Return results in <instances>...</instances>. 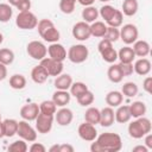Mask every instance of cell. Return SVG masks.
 Returning a JSON list of instances; mask_svg holds the SVG:
<instances>
[{
    "label": "cell",
    "instance_id": "cell-48",
    "mask_svg": "<svg viewBox=\"0 0 152 152\" xmlns=\"http://www.w3.org/2000/svg\"><path fill=\"white\" fill-rule=\"evenodd\" d=\"M31 152H45L46 151V147L43 145V144H40V142H33L31 146H30V148H28Z\"/></svg>",
    "mask_w": 152,
    "mask_h": 152
},
{
    "label": "cell",
    "instance_id": "cell-12",
    "mask_svg": "<svg viewBox=\"0 0 152 152\" xmlns=\"http://www.w3.org/2000/svg\"><path fill=\"white\" fill-rule=\"evenodd\" d=\"M77 133H78V137L84 141H94L97 137V131L95 125H91L86 121L78 126Z\"/></svg>",
    "mask_w": 152,
    "mask_h": 152
},
{
    "label": "cell",
    "instance_id": "cell-14",
    "mask_svg": "<svg viewBox=\"0 0 152 152\" xmlns=\"http://www.w3.org/2000/svg\"><path fill=\"white\" fill-rule=\"evenodd\" d=\"M48 55H49L50 58H52L55 61L63 62L66 58V50L58 42L57 43H51L50 46L48 48Z\"/></svg>",
    "mask_w": 152,
    "mask_h": 152
},
{
    "label": "cell",
    "instance_id": "cell-44",
    "mask_svg": "<svg viewBox=\"0 0 152 152\" xmlns=\"http://www.w3.org/2000/svg\"><path fill=\"white\" fill-rule=\"evenodd\" d=\"M7 150L11 152H26L28 147L26 145V141L24 139H20V140H15L14 142H12Z\"/></svg>",
    "mask_w": 152,
    "mask_h": 152
},
{
    "label": "cell",
    "instance_id": "cell-6",
    "mask_svg": "<svg viewBox=\"0 0 152 152\" xmlns=\"http://www.w3.org/2000/svg\"><path fill=\"white\" fill-rule=\"evenodd\" d=\"M97 50H99L102 59L107 63L112 64V63H115V61L118 59V52L113 48V43L104 38H102V40L99 43Z\"/></svg>",
    "mask_w": 152,
    "mask_h": 152
},
{
    "label": "cell",
    "instance_id": "cell-59",
    "mask_svg": "<svg viewBox=\"0 0 152 152\" xmlns=\"http://www.w3.org/2000/svg\"><path fill=\"white\" fill-rule=\"evenodd\" d=\"M0 122H1V113H0Z\"/></svg>",
    "mask_w": 152,
    "mask_h": 152
},
{
    "label": "cell",
    "instance_id": "cell-55",
    "mask_svg": "<svg viewBox=\"0 0 152 152\" xmlns=\"http://www.w3.org/2000/svg\"><path fill=\"white\" fill-rule=\"evenodd\" d=\"M20 1H21V0H8V4H10L11 6H14V7H15Z\"/></svg>",
    "mask_w": 152,
    "mask_h": 152
},
{
    "label": "cell",
    "instance_id": "cell-35",
    "mask_svg": "<svg viewBox=\"0 0 152 152\" xmlns=\"http://www.w3.org/2000/svg\"><path fill=\"white\" fill-rule=\"evenodd\" d=\"M138 86L134 82H126L121 87V94L127 97H134L138 94Z\"/></svg>",
    "mask_w": 152,
    "mask_h": 152
},
{
    "label": "cell",
    "instance_id": "cell-31",
    "mask_svg": "<svg viewBox=\"0 0 152 152\" xmlns=\"http://www.w3.org/2000/svg\"><path fill=\"white\" fill-rule=\"evenodd\" d=\"M106 31H107V25L103 21L95 20L94 23L90 24V33L96 38H103Z\"/></svg>",
    "mask_w": 152,
    "mask_h": 152
},
{
    "label": "cell",
    "instance_id": "cell-11",
    "mask_svg": "<svg viewBox=\"0 0 152 152\" xmlns=\"http://www.w3.org/2000/svg\"><path fill=\"white\" fill-rule=\"evenodd\" d=\"M72 37L80 42L88 40L91 36L90 33V25L86 21H78L72 26Z\"/></svg>",
    "mask_w": 152,
    "mask_h": 152
},
{
    "label": "cell",
    "instance_id": "cell-8",
    "mask_svg": "<svg viewBox=\"0 0 152 152\" xmlns=\"http://www.w3.org/2000/svg\"><path fill=\"white\" fill-rule=\"evenodd\" d=\"M17 134L24 139L25 141L28 142H33L37 139V131L28 124V121L26 120H21L18 121V129H17Z\"/></svg>",
    "mask_w": 152,
    "mask_h": 152
},
{
    "label": "cell",
    "instance_id": "cell-51",
    "mask_svg": "<svg viewBox=\"0 0 152 152\" xmlns=\"http://www.w3.org/2000/svg\"><path fill=\"white\" fill-rule=\"evenodd\" d=\"M144 137H145V146H146L148 150H152V134H151V132L147 133V134L144 135Z\"/></svg>",
    "mask_w": 152,
    "mask_h": 152
},
{
    "label": "cell",
    "instance_id": "cell-52",
    "mask_svg": "<svg viewBox=\"0 0 152 152\" xmlns=\"http://www.w3.org/2000/svg\"><path fill=\"white\" fill-rule=\"evenodd\" d=\"M132 151H133V152H147L148 148H147L145 145H138V146L133 147Z\"/></svg>",
    "mask_w": 152,
    "mask_h": 152
},
{
    "label": "cell",
    "instance_id": "cell-13",
    "mask_svg": "<svg viewBox=\"0 0 152 152\" xmlns=\"http://www.w3.org/2000/svg\"><path fill=\"white\" fill-rule=\"evenodd\" d=\"M40 64L45 68V70L48 71L49 76H58L59 74L63 72V62H58V61H55L50 57H45L40 61Z\"/></svg>",
    "mask_w": 152,
    "mask_h": 152
},
{
    "label": "cell",
    "instance_id": "cell-26",
    "mask_svg": "<svg viewBox=\"0 0 152 152\" xmlns=\"http://www.w3.org/2000/svg\"><path fill=\"white\" fill-rule=\"evenodd\" d=\"M129 113H131V116L132 118H140V116H144L146 114V104L142 102V101H134L133 103H131L129 106Z\"/></svg>",
    "mask_w": 152,
    "mask_h": 152
},
{
    "label": "cell",
    "instance_id": "cell-43",
    "mask_svg": "<svg viewBox=\"0 0 152 152\" xmlns=\"http://www.w3.org/2000/svg\"><path fill=\"white\" fill-rule=\"evenodd\" d=\"M115 10H116V8L113 7V6H110V5H103V6L99 10V15H101V18L104 19V21L107 23V21L113 17Z\"/></svg>",
    "mask_w": 152,
    "mask_h": 152
},
{
    "label": "cell",
    "instance_id": "cell-54",
    "mask_svg": "<svg viewBox=\"0 0 152 152\" xmlns=\"http://www.w3.org/2000/svg\"><path fill=\"white\" fill-rule=\"evenodd\" d=\"M58 146H59V145H57V144H56V145H52V146L49 148V152H58Z\"/></svg>",
    "mask_w": 152,
    "mask_h": 152
},
{
    "label": "cell",
    "instance_id": "cell-53",
    "mask_svg": "<svg viewBox=\"0 0 152 152\" xmlns=\"http://www.w3.org/2000/svg\"><path fill=\"white\" fill-rule=\"evenodd\" d=\"M82 6H91L94 2H95V0H77Z\"/></svg>",
    "mask_w": 152,
    "mask_h": 152
},
{
    "label": "cell",
    "instance_id": "cell-3",
    "mask_svg": "<svg viewBox=\"0 0 152 152\" xmlns=\"http://www.w3.org/2000/svg\"><path fill=\"white\" fill-rule=\"evenodd\" d=\"M151 129H152L151 120L145 116L137 118L134 121H132L128 125V134L133 139H141L144 135L150 133Z\"/></svg>",
    "mask_w": 152,
    "mask_h": 152
},
{
    "label": "cell",
    "instance_id": "cell-19",
    "mask_svg": "<svg viewBox=\"0 0 152 152\" xmlns=\"http://www.w3.org/2000/svg\"><path fill=\"white\" fill-rule=\"evenodd\" d=\"M133 69L138 75L146 76L151 71V62H150V59H147L145 57H141L138 61H135V63L133 65Z\"/></svg>",
    "mask_w": 152,
    "mask_h": 152
},
{
    "label": "cell",
    "instance_id": "cell-21",
    "mask_svg": "<svg viewBox=\"0 0 152 152\" xmlns=\"http://www.w3.org/2000/svg\"><path fill=\"white\" fill-rule=\"evenodd\" d=\"M71 95L68 90H56L52 94V101L57 107H65L70 102Z\"/></svg>",
    "mask_w": 152,
    "mask_h": 152
},
{
    "label": "cell",
    "instance_id": "cell-45",
    "mask_svg": "<svg viewBox=\"0 0 152 152\" xmlns=\"http://www.w3.org/2000/svg\"><path fill=\"white\" fill-rule=\"evenodd\" d=\"M118 64H119V66H120V70H121L124 77L131 76V75L133 74V71H134V69H133V63H122V62H120V63H118Z\"/></svg>",
    "mask_w": 152,
    "mask_h": 152
},
{
    "label": "cell",
    "instance_id": "cell-38",
    "mask_svg": "<svg viewBox=\"0 0 152 152\" xmlns=\"http://www.w3.org/2000/svg\"><path fill=\"white\" fill-rule=\"evenodd\" d=\"M69 89H70V95L71 96L78 97L81 94H83L84 91L88 90V87L83 82H72V84L70 86Z\"/></svg>",
    "mask_w": 152,
    "mask_h": 152
},
{
    "label": "cell",
    "instance_id": "cell-34",
    "mask_svg": "<svg viewBox=\"0 0 152 152\" xmlns=\"http://www.w3.org/2000/svg\"><path fill=\"white\" fill-rule=\"evenodd\" d=\"M13 15V10L10 4L0 2V23H7Z\"/></svg>",
    "mask_w": 152,
    "mask_h": 152
},
{
    "label": "cell",
    "instance_id": "cell-17",
    "mask_svg": "<svg viewBox=\"0 0 152 152\" xmlns=\"http://www.w3.org/2000/svg\"><path fill=\"white\" fill-rule=\"evenodd\" d=\"M115 116H114V109L113 107H104L100 110V125L102 127H109L114 124Z\"/></svg>",
    "mask_w": 152,
    "mask_h": 152
},
{
    "label": "cell",
    "instance_id": "cell-9",
    "mask_svg": "<svg viewBox=\"0 0 152 152\" xmlns=\"http://www.w3.org/2000/svg\"><path fill=\"white\" fill-rule=\"evenodd\" d=\"M139 31L134 24H126L120 28V39L126 44L131 45L135 40H138Z\"/></svg>",
    "mask_w": 152,
    "mask_h": 152
},
{
    "label": "cell",
    "instance_id": "cell-27",
    "mask_svg": "<svg viewBox=\"0 0 152 152\" xmlns=\"http://www.w3.org/2000/svg\"><path fill=\"white\" fill-rule=\"evenodd\" d=\"M2 127H4V134H5V137L12 138L13 135L17 134L18 121L15 119H5L2 121Z\"/></svg>",
    "mask_w": 152,
    "mask_h": 152
},
{
    "label": "cell",
    "instance_id": "cell-50",
    "mask_svg": "<svg viewBox=\"0 0 152 152\" xmlns=\"http://www.w3.org/2000/svg\"><path fill=\"white\" fill-rule=\"evenodd\" d=\"M7 77V65L0 63V81H4Z\"/></svg>",
    "mask_w": 152,
    "mask_h": 152
},
{
    "label": "cell",
    "instance_id": "cell-18",
    "mask_svg": "<svg viewBox=\"0 0 152 152\" xmlns=\"http://www.w3.org/2000/svg\"><path fill=\"white\" fill-rule=\"evenodd\" d=\"M31 78L34 83L37 84H42L44 82L48 81L49 78V74L45 70V68L42 64H38L36 66H33V69L31 70Z\"/></svg>",
    "mask_w": 152,
    "mask_h": 152
},
{
    "label": "cell",
    "instance_id": "cell-7",
    "mask_svg": "<svg viewBox=\"0 0 152 152\" xmlns=\"http://www.w3.org/2000/svg\"><path fill=\"white\" fill-rule=\"evenodd\" d=\"M26 52L31 58L36 61H42L48 55V48L44 45V43L39 40H32L27 44Z\"/></svg>",
    "mask_w": 152,
    "mask_h": 152
},
{
    "label": "cell",
    "instance_id": "cell-28",
    "mask_svg": "<svg viewBox=\"0 0 152 152\" xmlns=\"http://www.w3.org/2000/svg\"><path fill=\"white\" fill-rule=\"evenodd\" d=\"M107 76L109 78L110 82L113 83H120L124 78V75L120 70V66L119 64H115V63H112V65L108 68L107 70Z\"/></svg>",
    "mask_w": 152,
    "mask_h": 152
},
{
    "label": "cell",
    "instance_id": "cell-46",
    "mask_svg": "<svg viewBox=\"0 0 152 152\" xmlns=\"http://www.w3.org/2000/svg\"><path fill=\"white\" fill-rule=\"evenodd\" d=\"M15 7L19 10V12L30 11V10H31V0H21Z\"/></svg>",
    "mask_w": 152,
    "mask_h": 152
},
{
    "label": "cell",
    "instance_id": "cell-58",
    "mask_svg": "<svg viewBox=\"0 0 152 152\" xmlns=\"http://www.w3.org/2000/svg\"><path fill=\"white\" fill-rule=\"evenodd\" d=\"M99 1H101V2H108V1H110V0H99Z\"/></svg>",
    "mask_w": 152,
    "mask_h": 152
},
{
    "label": "cell",
    "instance_id": "cell-40",
    "mask_svg": "<svg viewBox=\"0 0 152 152\" xmlns=\"http://www.w3.org/2000/svg\"><path fill=\"white\" fill-rule=\"evenodd\" d=\"M77 0H59V10L64 14H71L75 11Z\"/></svg>",
    "mask_w": 152,
    "mask_h": 152
},
{
    "label": "cell",
    "instance_id": "cell-16",
    "mask_svg": "<svg viewBox=\"0 0 152 152\" xmlns=\"http://www.w3.org/2000/svg\"><path fill=\"white\" fill-rule=\"evenodd\" d=\"M55 120L57 121V124L59 126H68L71 124L72 119H74V114L72 110L66 108V107H62L59 110H56L55 113Z\"/></svg>",
    "mask_w": 152,
    "mask_h": 152
},
{
    "label": "cell",
    "instance_id": "cell-41",
    "mask_svg": "<svg viewBox=\"0 0 152 152\" xmlns=\"http://www.w3.org/2000/svg\"><path fill=\"white\" fill-rule=\"evenodd\" d=\"M122 21H124V14L121 10H115L113 17L107 21V24L108 26H112V27H120L122 25Z\"/></svg>",
    "mask_w": 152,
    "mask_h": 152
},
{
    "label": "cell",
    "instance_id": "cell-22",
    "mask_svg": "<svg viewBox=\"0 0 152 152\" xmlns=\"http://www.w3.org/2000/svg\"><path fill=\"white\" fill-rule=\"evenodd\" d=\"M133 51L138 57H146L151 52V46L146 40H135L133 43Z\"/></svg>",
    "mask_w": 152,
    "mask_h": 152
},
{
    "label": "cell",
    "instance_id": "cell-15",
    "mask_svg": "<svg viewBox=\"0 0 152 152\" xmlns=\"http://www.w3.org/2000/svg\"><path fill=\"white\" fill-rule=\"evenodd\" d=\"M38 114H39V106L34 102L24 104L20 108V116L23 118V120L33 121V120H36Z\"/></svg>",
    "mask_w": 152,
    "mask_h": 152
},
{
    "label": "cell",
    "instance_id": "cell-32",
    "mask_svg": "<svg viewBox=\"0 0 152 152\" xmlns=\"http://www.w3.org/2000/svg\"><path fill=\"white\" fill-rule=\"evenodd\" d=\"M10 87L15 90H21L26 87V78L21 74H14L10 77Z\"/></svg>",
    "mask_w": 152,
    "mask_h": 152
},
{
    "label": "cell",
    "instance_id": "cell-56",
    "mask_svg": "<svg viewBox=\"0 0 152 152\" xmlns=\"http://www.w3.org/2000/svg\"><path fill=\"white\" fill-rule=\"evenodd\" d=\"M4 137H5V134H4V127H2V121H1L0 122V139Z\"/></svg>",
    "mask_w": 152,
    "mask_h": 152
},
{
    "label": "cell",
    "instance_id": "cell-30",
    "mask_svg": "<svg viewBox=\"0 0 152 152\" xmlns=\"http://www.w3.org/2000/svg\"><path fill=\"white\" fill-rule=\"evenodd\" d=\"M121 7H122V10H121L122 14H125L127 17H132L138 12L139 4L137 0H124Z\"/></svg>",
    "mask_w": 152,
    "mask_h": 152
},
{
    "label": "cell",
    "instance_id": "cell-39",
    "mask_svg": "<svg viewBox=\"0 0 152 152\" xmlns=\"http://www.w3.org/2000/svg\"><path fill=\"white\" fill-rule=\"evenodd\" d=\"M76 100H77V102H78L80 106L86 107V106H90V104L94 102L95 96H94V94L88 89L87 91H84L83 94H81L78 97H76Z\"/></svg>",
    "mask_w": 152,
    "mask_h": 152
},
{
    "label": "cell",
    "instance_id": "cell-36",
    "mask_svg": "<svg viewBox=\"0 0 152 152\" xmlns=\"http://www.w3.org/2000/svg\"><path fill=\"white\" fill-rule=\"evenodd\" d=\"M57 110V106L55 104V102L52 100H45L43 102H40L39 104V112L48 114V115H55Z\"/></svg>",
    "mask_w": 152,
    "mask_h": 152
},
{
    "label": "cell",
    "instance_id": "cell-33",
    "mask_svg": "<svg viewBox=\"0 0 152 152\" xmlns=\"http://www.w3.org/2000/svg\"><path fill=\"white\" fill-rule=\"evenodd\" d=\"M84 121L91 125H97L100 122V109L96 107H89L84 113Z\"/></svg>",
    "mask_w": 152,
    "mask_h": 152
},
{
    "label": "cell",
    "instance_id": "cell-1",
    "mask_svg": "<svg viewBox=\"0 0 152 152\" xmlns=\"http://www.w3.org/2000/svg\"><path fill=\"white\" fill-rule=\"evenodd\" d=\"M122 147L121 137L118 133L104 132L96 137L90 145L91 152H118Z\"/></svg>",
    "mask_w": 152,
    "mask_h": 152
},
{
    "label": "cell",
    "instance_id": "cell-29",
    "mask_svg": "<svg viewBox=\"0 0 152 152\" xmlns=\"http://www.w3.org/2000/svg\"><path fill=\"white\" fill-rule=\"evenodd\" d=\"M99 17V10L96 7H94L93 5L91 6H86L84 10L82 11V19L83 21L88 23V24H91L94 23Z\"/></svg>",
    "mask_w": 152,
    "mask_h": 152
},
{
    "label": "cell",
    "instance_id": "cell-10",
    "mask_svg": "<svg viewBox=\"0 0 152 152\" xmlns=\"http://www.w3.org/2000/svg\"><path fill=\"white\" fill-rule=\"evenodd\" d=\"M36 131L42 134H46L51 131L53 125V115H48L44 113H40L36 118Z\"/></svg>",
    "mask_w": 152,
    "mask_h": 152
},
{
    "label": "cell",
    "instance_id": "cell-20",
    "mask_svg": "<svg viewBox=\"0 0 152 152\" xmlns=\"http://www.w3.org/2000/svg\"><path fill=\"white\" fill-rule=\"evenodd\" d=\"M72 84V77L69 74H59L53 81V86L58 90H68Z\"/></svg>",
    "mask_w": 152,
    "mask_h": 152
},
{
    "label": "cell",
    "instance_id": "cell-57",
    "mask_svg": "<svg viewBox=\"0 0 152 152\" xmlns=\"http://www.w3.org/2000/svg\"><path fill=\"white\" fill-rule=\"evenodd\" d=\"M2 42H4V34H2L1 32H0V44H1Z\"/></svg>",
    "mask_w": 152,
    "mask_h": 152
},
{
    "label": "cell",
    "instance_id": "cell-25",
    "mask_svg": "<svg viewBox=\"0 0 152 152\" xmlns=\"http://www.w3.org/2000/svg\"><path fill=\"white\" fill-rule=\"evenodd\" d=\"M106 103L109 106V107H118L124 101V95L121 94V91H118V90H112L109 93H107L106 95Z\"/></svg>",
    "mask_w": 152,
    "mask_h": 152
},
{
    "label": "cell",
    "instance_id": "cell-49",
    "mask_svg": "<svg viewBox=\"0 0 152 152\" xmlns=\"http://www.w3.org/2000/svg\"><path fill=\"white\" fill-rule=\"evenodd\" d=\"M58 152H74V147L69 144H61L58 146Z\"/></svg>",
    "mask_w": 152,
    "mask_h": 152
},
{
    "label": "cell",
    "instance_id": "cell-2",
    "mask_svg": "<svg viewBox=\"0 0 152 152\" xmlns=\"http://www.w3.org/2000/svg\"><path fill=\"white\" fill-rule=\"evenodd\" d=\"M37 30L39 36L49 43H57L59 40V31L56 28L55 24L50 19H40L37 24Z\"/></svg>",
    "mask_w": 152,
    "mask_h": 152
},
{
    "label": "cell",
    "instance_id": "cell-47",
    "mask_svg": "<svg viewBox=\"0 0 152 152\" xmlns=\"http://www.w3.org/2000/svg\"><path fill=\"white\" fill-rule=\"evenodd\" d=\"M142 89L146 93H148V94L152 93V77L151 76H147L144 80V82H142Z\"/></svg>",
    "mask_w": 152,
    "mask_h": 152
},
{
    "label": "cell",
    "instance_id": "cell-42",
    "mask_svg": "<svg viewBox=\"0 0 152 152\" xmlns=\"http://www.w3.org/2000/svg\"><path fill=\"white\" fill-rule=\"evenodd\" d=\"M103 38L109 40V42H112V43H115L120 38V30H119V27L107 26V31H106Z\"/></svg>",
    "mask_w": 152,
    "mask_h": 152
},
{
    "label": "cell",
    "instance_id": "cell-4",
    "mask_svg": "<svg viewBox=\"0 0 152 152\" xmlns=\"http://www.w3.org/2000/svg\"><path fill=\"white\" fill-rule=\"evenodd\" d=\"M88 56H89V50L83 44L71 45L66 52V57L69 58V61L75 63V64H80V63L86 62Z\"/></svg>",
    "mask_w": 152,
    "mask_h": 152
},
{
    "label": "cell",
    "instance_id": "cell-37",
    "mask_svg": "<svg viewBox=\"0 0 152 152\" xmlns=\"http://www.w3.org/2000/svg\"><path fill=\"white\" fill-rule=\"evenodd\" d=\"M13 61H14V52L11 49L7 48L0 49V63L5 65H10L13 63Z\"/></svg>",
    "mask_w": 152,
    "mask_h": 152
},
{
    "label": "cell",
    "instance_id": "cell-5",
    "mask_svg": "<svg viewBox=\"0 0 152 152\" xmlns=\"http://www.w3.org/2000/svg\"><path fill=\"white\" fill-rule=\"evenodd\" d=\"M38 19L34 13L31 11H25V12H19L17 18H15V25L20 30H33L37 27Z\"/></svg>",
    "mask_w": 152,
    "mask_h": 152
},
{
    "label": "cell",
    "instance_id": "cell-23",
    "mask_svg": "<svg viewBox=\"0 0 152 152\" xmlns=\"http://www.w3.org/2000/svg\"><path fill=\"white\" fill-rule=\"evenodd\" d=\"M114 116H115V121L119 124H126L131 120V113H129V107L127 104L124 106H118L116 112H114Z\"/></svg>",
    "mask_w": 152,
    "mask_h": 152
},
{
    "label": "cell",
    "instance_id": "cell-24",
    "mask_svg": "<svg viewBox=\"0 0 152 152\" xmlns=\"http://www.w3.org/2000/svg\"><path fill=\"white\" fill-rule=\"evenodd\" d=\"M135 57L137 56H135V53L131 46H124L118 52V58L122 63H133Z\"/></svg>",
    "mask_w": 152,
    "mask_h": 152
}]
</instances>
